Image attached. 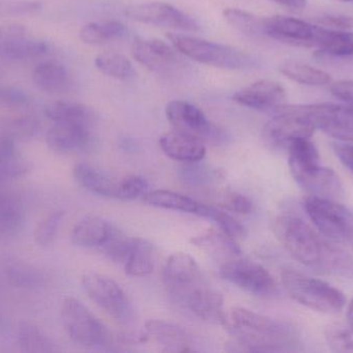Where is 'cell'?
Listing matches in <instances>:
<instances>
[{
  "instance_id": "obj_28",
  "label": "cell",
  "mask_w": 353,
  "mask_h": 353,
  "mask_svg": "<svg viewBox=\"0 0 353 353\" xmlns=\"http://www.w3.org/2000/svg\"><path fill=\"white\" fill-rule=\"evenodd\" d=\"M3 269L8 281L17 287L35 289L45 285L43 274L24 261L6 258L3 261Z\"/></svg>"
},
{
  "instance_id": "obj_40",
  "label": "cell",
  "mask_w": 353,
  "mask_h": 353,
  "mask_svg": "<svg viewBox=\"0 0 353 353\" xmlns=\"http://www.w3.org/2000/svg\"><path fill=\"white\" fill-rule=\"evenodd\" d=\"M223 17L230 26L245 35H254L261 33V19L250 12L239 8H225Z\"/></svg>"
},
{
  "instance_id": "obj_49",
  "label": "cell",
  "mask_w": 353,
  "mask_h": 353,
  "mask_svg": "<svg viewBox=\"0 0 353 353\" xmlns=\"http://www.w3.org/2000/svg\"><path fill=\"white\" fill-rule=\"evenodd\" d=\"M331 93L336 99L353 104V80H341L331 85Z\"/></svg>"
},
{
  "instance_id": "obj_18",
  "label": "cell",
  "mask_w": 353,
  "mask_h": 353,
  "mask_svg": "<svg viewBox=\"0 0 353 353\" xmlns=\"http://www.w3.org/2000/svg\"><path fill=\"white\" fill-rule=\"evenodd\" d=\"M294 178L308 193L309 196L341 201L345 195L339 176L333 170L323 167L321 164L309 168Z\"/></svg>"
},
{
  "instance_id": "obj_12",
  "label": "cell",
  "mask_w": 353,
  "mask_h": 353,
  "mask_svg": "<svg viewBox=\"0 0 353 353\" xmlns=\"http://www.w3.org/2000/svg\"><path fill=\"white\" fill-rule=\"evenodd\" d=\"M263 35L292 45L316 48L321 26L288 16H272L261 19Z\"/></svg>"
},
{
  "instance_id": "obj_42",
  "label": "cell",
  "mask_w": 353,
  "mask_h": 353,
  "mask_svg": "<svg viewBox=\"0 0 353 353\" xmlns=\"http://www.w3.org/2000/svg\"><path fill=\"white\" fill-rule=\"evenodd\" d=\"M63 217V211H55L39 222L34 231V240L39 246L48 247L54 242Z\"/></svg>"
},
{
  "instance_id": "obj_16",
  "label": "cell",
  "mask_w": 353,
  "mask_h": 353,
  "mask_svg": "<svg viewBox=\"0 0 353 353\" xmlns=\"http://www.w3.org/2000/svg\"><path fill=\"white\" fill-rule=\"evenodd\" d=\"M47 144L57 153H80L90 151L94 146V140L90 126L55 122L48 131Z\"/></svg>"
},
{
  "instance_id": "obj_24",
  "label": "cell",
  "mask_w": 353,
  "mask_h": 353,
  "mask_svg": "<svg viewBox=\"0 0 353 353\" xmlns=\"http://www.w3.org/2000/svg\"><path fill=\"white\" fill-rule=\"evenodd\" d=\"M191 242L212 256L217 257L218 259H225L224 263L238 258L242 253L240 247L236 245V240L230 238L222 231L212 230L203 236H195L191 240Z\"/></svg>"
},
{
  "instance_id": "obj_41",
  "label": "cell",
  "mask_w": 353,
  "mask_h": 353,
  "mask_svg": "<svg viewBox=\"0 0 353 353\" xmlns=\"http://www.w3.org/2000/svg\"><path fill=\"white\" fill-rule=\"evenodd\" d=\"M327 345L335 352H353V327L332 325L325 330Z\"/></svg>"
},
{
  "instance_id": "obj_33",
  "label": "cell",
  "mask_w": 353,
  "mask_h": 353,
  "mask_svg": "<svg viewBox=\"0 0 353 353\" xmlns=\"http://www.w3.org/2000/svg\"><path fill=\"white\" fill-rule=\"evenodd\" d=\"M280 72L290 80L309 86H323L331 84V75L325 70L300 61H286L280 68Z\"/></svg>"
},
{
  "instance_id": "obj_37",
  "label": "cell",
  "mask_w": 353,
  "mask_h": 353,
  "mask_svg": "<svg viewBox=\"0 0 353 353\" xmlns=\"http://www.w3.org/2000/svg\"><path fill=\"white\" fill-rule=\"evenodd\" d=\"M39 130V122L30 116H6L0 117V135L10 140L32 138Z\"/></svg>"
},
{
  "instance_id": "obj_23",
  "label": "cell",
  "mask_w": 353,
  "mask_h": 353,
  "mask_svg": "<svg viewBox=\"0 0 353 353\" xmlns=\"http://www.w3.org/2000/svg\"><path fill=\"white\" fill-rule=\"evenodd\" d=\"M123 265L125 273L132 277L150 275L155 265L154 246L144 238H132V244Z\"/></svg>"
},
{
  "instance_id": "obj_44",
  "label": "cell",
  "mask_w": 353,
  "mask_h": 353,
  "mask_svg": "<svg viewBox=\"0 0 353 353\" xmlns=\"http://www.w3.org/2000/svg\"><path fill=\"white\" fill-rule=\"evenodd\" d=\"M41 8V3L37 0H0V14L6 16L35 14Z\"/></svg>"
},
{
  "instance_id": "obj_22",
  "label": "cell",
  "mask_w": 353,
  "mask_h": 353,
  "mask_svg": "<svg viewBox=\"0 0 353 353\" xmlns=\"http://www.w3.org/2000/svg\"><path fill=\"white\" fill-rule=\"evenodd\" d=\"M147 337L153 338L169 352H190V338L179 325L159 319H151L145 325Z\"/></svg>"
},
{
  "instance_id": "obj_25",
  "label": "cell",
  "mask_w": 353,
  "mask_h": 353,
  "mask_svg": "<svg viewBox=\"0 0 353 353\" xmlns=\"http://www.w3.org/2000/svg\"><path fill=\"white\" fill-rule=\"evenodd\" d=\"M45 114L54 122H68L91 126L94 122L92 110L74 102H53L46 107Z\"/></svg>"
},
{
  "instance_id": "obj_20",
  "label": "cell",
  "mask_w": 353,
  "mask_h": 353,
  "mask_svg": "<svg viewBox=\"0 0 353 353\" xmlns=\"http://www.w3.org/2000/svg\"><path fill=\"white\" fill-rule=\"evenodd\" d=\"M72 173L77 182L92 194L107 198L120 199L121 178H115L86 163L77 164Z\"/></svg>"
},
{
  "instance_id": "obj_2",
  "label": "cell",
  "mask_w": 353,
  "mask_h": 353,
  "mask_svg": "<svg viewBox=\"0 0 353 353\" xmlns=\"http://www.w3.org/2000/svg\"><path fill=\"white\" fill-rule=\"evenodd\" d=\"M226 329L247 352H294L299 345L298 333L290 323L241 307L232 309Z\"/></svg>"
},
{
  "instance_id": "obj_35",
  "label": "cell",
  "mask_w": 353,
  "mask_h": 353,
  "mask_svg": "<svg viewBox=\"0 0 353 353\" xmlns=\"http://www.w3.org/2000/svg\"><path fill=\"white\" fill-rule=\"evenodd\" d=\"M24 221L20 203L0 192V238L14 236L21 229Z\"/></svg>"
},
{
  "instance_id": "obj_53",
  "label": "cell",
  "mask_w": 353,
  "mask_h": 353,
  "mask_svg": "<svg viewBox=\"0 0 353 353\" xmlns=\"http://www.w3.org/2000/svg\"><path fill=\"white\" fill-rule=\"evenodd\" d=\"M347 321L348 325L353 327V298L347 307Z\"/></svg>"
},
{
  "instance_id": "obj_1",
  "label": "cell",
  "mask_w": 353,
  "mask_h": 353,
  "mask_svg": "<svg viewBox=\"0 0 353 353\" xmlns=\"http://www.w3.org/2000/svg\"><path fill=\"white\" fill-rule=\"evenodd\" d=\"M274 232L292 258L319 274L350 276L353 259L335 242L296 216L276 218Z\"/></svg>"
},
{
  "instance_id": "obj_31",
  "label": "cell",
  "mask_w": 353,
  "mask_h": 353,
  "mask_svg": "<svg viewBox=\"0 0 353 353\" xmlns=\"http://www.w3.org/2000/svg\"><path fill=\"white\" fill-rule=\"evenodd\" d=\"M128 29L119 21L108 20L84 25L80 30V39L88 45H99L107 41L123 39Z\"/></svg>"
},
{
  "instance_id": "obj_52",
  "label": "cell",
  "mask_w": 353,
  "mask_h": 353,
  "mask_svg": "<svg viewBox=\"0 0 353 353\" xmlns=\"http://www.w3.org/2000/svg\"><path fill=\"white\" fill-rule=\"evenodd\" d=\"M120 147H121L122 151H125V153H134L137 149V143L136 141L132 140V139L123 138L120 141Z\"/></svg>"
},
{
  "instance_id": "obj_14",
  "label": "cell",
  "mask_w": 353,
  "mask_h": 353,
  "mask_svg": "<svg viewBox=\"0 0 353 353\" xmlns=\"http://www.w3.org/2000/svg\"><path fill=\"white\" fill-rule=\"evenodd\" d=\"M165 114L176 131L201 141H218L222 138L221 131L208 120L199 108L188 102H170L165 107Z\"/></svg>"
},
{
  "instance_id": "obj_19",
  "label": "cell",
  "mask_w": 353,
  "mask_h": 353,
  "mask_svg": "<svg viewBox=\"0 0 353 353\" xmlns=\"http://www.w3.org/2000/svg\"><path fill=\"white\" fill-rule=\"evenodd\" d=\"M118 231L110 222L99 216H87L72 228V242L79 248H103Z\"/></svg>"
},
{
  "instance_id": "obj_6",
  "label": "cell",
  "mask_w": 353,
  "mask_h": 353,
  "mask_svg": "<svg viewBox=\"0 0 353 353\" xmlns=\"http://www.w3.org/2000/svg\"><path fill=\"white\" fill-rule=\"evenodd\" d=\"M62 325L74 343L88 348H109L113 336L108 327L80 300L68 298L61 307Z\"/></svg>"
},
{
  "instance_id": "obj_29",
  "label": "cell",
  "mask_w": 353,
  "mask_h": 353,
  "mask_svg": "<svg viewBox=\"0 0 353 353\" xmlns=\"http://www.w3.org/2000/svg\"><path fill=\"white\" fill-rule=\"evenodd\" d=\"M288 166L292 178L321 164V158L310 138L298 139L288 146Z\"/></svg>"
},
{
  "instance_id": "obj_38",
  "label": "cell",
  "mask_w": 353,
  "mask_h": 353,
  "mask_svg": "<svg viewBox=\"0 0 353 353\" xmlns=\"http://www.w3.org/2000/svg\"><path fill=\"white\" fill-rule=\"evenodd\" d=\"M319 52L339 57L353 56V32L327 27Z\"/></svg>"
},
{
  "instance_id": "obj_51",
  "label": "cell",
  "mask_w": 353,
  "mask_h": 353,
  "mask_svg": "<svg viewBox=\"0 0 353 353\" xmlns=\"http://www.w3.org/2000/svg\"><path fill=\"white\" fill-rule=\"evenodd\" d=\"M273 1L290 10H301L306 6L307 0H273Z\"/></svg>"
},
{
  "instance_id": "obj_21",
  "label": "cell",
  "mask_w": 353,
  "mask_h": 353,
  "mask_svg": "<svg viewBox=\"0 0 353 353\" xmlns=\"http://www.w3.org/2000/svg\"><path fill=\"white\" fill-rule=\"evenodd\" d=\"M159 143L168 157L182 163L203 161L205 155L203 141L180 131L165 133L161 137Z\"/></svg>"
},
{
  "instance_id": "obj_4",
  "label": "cell",
  "mask_w": 353,
  "mask_h": 353,
  "mask_svg": "<svg viewBox=\"0 0 353 353\" xmlns=\"http://www.w3.org/2000/svg\"><path fill=\"white\" fill-rule=\"evenodd\" d=\"M163 283L168 294L189 310L211 290L194 259L185 253H176L168 259Z\"/></svg>"
},
{
  "instance_id": "obj_30",
  "label": "cell",
  "mask_w": 353,
  "mask_h": 353,
  "mask_svg": "<svg viewBox=\"0 0 353 353\" xmlns=\"http://www.w3.org/2000/svg\"><path fill=\"white\" fill-rule=\"evenodd\" d=\"M47 44L41 39L18 37L0 39V57L10 59H27L39 57L48 53Z\"/></svg>"
},
{
  "instance_id": "obj_50",
  "label": "cell",
  "mask_w": 353,
  "mask_h": 353,
  "mask_svg": "<svg viewBox=\"0 0 353 353\" xmlns=\"http://www.w3.org/2000/svg\"><path fill=\"white\" fill-rule=\"evenodd\" d=\"M26 37V28L21 24H6L0 26V39H18Z\"/></svg>"
},
{
  "instance_id": "obj_27",
  "label": "cell",
  "mask_w": 353,
  "mask_h": 353,
  "mask_svg": "<svg viewBox=\"0 0 353 353\" xmlns=\"http://www.w3.org/2000/svg\"><path fill=\"white\" fill-rule=\"evenodd\" d=\"M34 84L47 93H59L70 84V76L63 66L57 62L46 61L37 64L32 73Z\"/></svg>"
},
{
  "instance_id": "obj_11",
  "label": "cell",
  "mask_w": 353,
  "mask_h": 353,
  "mask_svg": "<svg viewBox=\"0 0 353 353\" xmlns=\"http://www.w3.org/2000/svg\"><path fill=\"white\" fill-rule=\"evenodd\" d=\"M274 116L263 130V139L273 149H286L298 139L311 138L315 128L294 111L290 105L274 110Z\"/></svg>"
},
{
  "instance_id": "obj_54",
  "label": "cell",
  "mask_w": 353,
  "mask_h": 353,
  "mask_svg": "<svg viewBox=\"0 0 353 353\" xmlns=\"http://www.w3.org/2000/svg\"><path fill=\"white\" fill-rule=\"evenodd\" d=\"M341 1L353 2V0H341Z\"/></svg>"
},
{
  "instance_id": "obj_15",
  "label": "cell",
  "mask_w": 353,
  "mask_h": 353,
  "mask_svg": "<svg viewBox=\"0 0 353 353\" xmlns=\"http://www.w3.org/2000/svg\"><path fill=\"white\" fill-rule=\"evenodd\" d=\"M132 53L137 61L159 74L172 72L182 64L176 50L161 39H134Z\"/></svg>"
},
{
  "instance_id": "obj_7",
  "label": "cell",
  "mask_w": 353,
  "mask_h": 353,
  "mask_svg": "<svg viewBox=\"0 0 353 353\" xmlns=\"http://www.w3.org/2000/svg\"><path fill=\"white\" fill-rule=\"evenodd\" d=\"M304 209L309 219L325 238L353 248V213L340 201L307 196Z\"/></svg>"
},
{
  "instance_id": "obj_17",
  "label": "cell",
  "mask_w": 353,
  "mask_h": 353,
  "mask_svg": "<svg viewBox=\"0 0 353 353\" xmlns=\"http://www.w3.org/2000/svg\"><path fill=\"white\" fill-rule=\"evenodd\" d=\"M232 99L236 103L250 109L274 111L284 105L286 93L280 83L265 79L236 91Z\"/></svg>"
},
{
  "instance_id": "obj_46",
  "label": "cell",
  "mask_w": 353,
  "mask_h": 353,
  "mask_svg": "<svg viewBox=\"0 0 353 353\" xmlns=\"http://www.w3.org/2000/svg\"><path fill=\"white\" fill-rule=\"evenodd\" d=\"M28 102L26 91L14 86H0V106L16 108Z\"/></svg>"
},
{
  "instance_id": "obj_13",
  "label": "cell",
  "mask_w": 353,
  "mask_h": 353,
  "mask_svg": "<svg viewBox=\"0 0 353 353\" xmlns=\"http://www.w3.org/2000/svg\"><path fill=\"white\" fill-rule=\"evenodd\" d=\"M126 16L137 22L179 30L194 32L201 29L199 23L192 17L165 2L134 4L126 8Z\"/></svg>"
},
{
  "instance_id": "obj_8",
  "label": "cell",
  "mask_w": 353,
  "mask_h": 353,
  "mask_svg": "<svg viewBox=\"0 0 353 353\" xmlns=\"http://www.w3.org/2000/svg\"><path fill=\"white\" fill-rule=\"evenodd\" d=\"M299 115L308 120L315 130L343 142H353V104L319 103L290 105Z\"/></svg>"
},
{
  "instance_id": "obj_43",
  "label": "cell",
  "mask_w": 353,
  "mask_h": 353,
  "mask_svg": "<svg viewBox=\"0 0 353 353\" xmlns=\"http://www.w3.org/2000/svg\"><path fill=\"white\" fill-rule=\"evenodd\" d=\"M149 184L142 176L125 175L121 178L120 200H134L139 197H144L148 193Z\"/></svg>"
},
{
  "instance_id": "obj_36",
  "label": "cell",
  "mask_w": 353,
  "mask_h": 353,
  "mask_svg": "<svg viewBox=\"0 0 353 353\" xmlns=\"http://www.w3.org/2000/svg\"><path fill=\"white\" fill-rule=\"evenodd\" d=\"M18 342L21 350L24 352L45 353L56 352L51 340L39 327L28 321H23L19 325Z\"/></svg>"
},
{
  "instance_id": "obj_9",
  "label": "cell",
  "mask_w": 353,
  "mask_h": 353,
  "mask_svg": "<svg viewBox=\"0 0 353 353\" xmlns=\"http://www.w3.org/2000/svg\"><path fill=\"white\" fill-rule=\"evenodd\" d=\"M82 285L89 298L112 318L122 325L134 321V307L130 298L112 278L90 271L83 276Z\"/></svg>"
},
{
  "instance_id": "obj_26",
  "label": "cell",
  "mask_w": 353,
  "mask_h": 353,
  "mask_svg": "<svg viewBox=\"0 0 353 353\" xmlns=\"http://www.w3.org/2000/svg\"><path fill=\"white\" fill-rule=\"evenodd\" d=\"M144 201L151 207L192 213L199 217L203 205V203L189 198L185 195L168 190H155L148 192L144 196Z\"/></svg>"
},
{
  "instance_id": "obj_47",
  "label": "cell",
  "mask_w": 353,
  "mask_h": 353,
  "mask_svg": "<svg viewBox=\"0 0 353 353\" xmlns=\"http://www.w3.org/2000/svg\"><path fill=\"white\" fill-rule=\"evenodd\" d=\"M319 24L325 25L327 28L338 30H348L353 28V17L344 15L323 14L316 19Z\"/></svg>"
},
{
  "instance_id": "obj_5",
  "label": "cell",
  "mask_w": 353,
  "mask_h": 353,
  "mask_svg": "<svg viewBox=\"0 0 353 353\" xmlns=\"http://www.w3.org/2000/svg\"><path fill=\"white\" fill-rule=\"evenodd\" d=\"M168 37L179 52L207 66L225 70H247L255 64L249 54L230 46L178 33H169Z\"/></svg>"
},
{
  "instance_id": "obj_48",
  "label": "cell",
  "mask_w": 353,
  "mask_h": 353,
  "mask_svg": "<svg viewBox=\"0 0 353 353\" xmlns=\"http://www.w3.org/2000/svg\"><path fill=\"white\" fill-rule=\"evenodd\" d=\"M332 146L338 159L353 173V144L342 141V142L333 143Z\"/></svg>"
},
{
  "instance_id": "obj_32",
  "label": "cell",
  "mask_w": 353,
  "mask_h": 353,
  "mask_svg": "<svg viewBox=\"0 0 353 353\" xmlns=\"http://www.w3.org/2000/svg\"><path fill=\"white\" fill-rule=\"evenodd\" d=\"M201 161L183 163L178 169V176L183 184L190 187L211 186L219 180H224L225 173L222 170L201 164Z\"/></svg>"
},
{
  "instance_id": "obj_3",
  "label": "cell",
  "mask_w": 353,
  "mask_h": 353,
  "mask_svg": "<svg viewBox=\"0 0 353 353\" xmlns=\"http://www.w3.org/2000/svg\"><path fill=\"white\" fill-rule=\"evenodd\" d=\"M281 281L286 292L296 302L311 310L333 315L341 312L345 307L346 298L343 292L302 271L290 267L284 269Z\"/></svg>"
},
{
  "instance_id": "obj_34",
  "label": "cell",
  "mask_w": 353,
  "mask_h": 353,
  "mask_svg": "<svg viewBox=\"0 0 353 353\" xmlns=\"http://www.w3.org/2000/svg\"><path fill=\"white\" fill-rule=\"evenodd\" d=\"M95 66L99 72L117 80H128L136 76V70L130 60L117 52H103L95 58Z\"/></svg>"
},
{
  "instance_id": "obj_10",
  "label": "cell",
  "mask_w": 353,
  "mask_h": 353,
  "mask_svg": "<svg viewBox=\"0 0 353 353\" xmlns=\"http://www.w3.org/2000/svg\"><path fill=\"white\" fill-rule=\"evenodd\" d=\"M220 275L236 287L256 296L271 298L278 294L277 283L265 267L240 257L222 263Z\"/></svg>"
},
{
  "instance_id": "obj_39",
  "label": "cell",
  "mask_w": 353,
  "mask_h": 353,
  "mask_svg": "<svg viewBox=\"0 0 353 353\" xmlns=\"http://www.w3.org/2000/svg\"><path fill=\"white\" fill-rule=\"evenodd\" d=\"M199 217L215 222L222 232L234 240H242L247 236L246 228L242 224L239 223L234 218L225 211H220L211 205L203 204Z\"/></svg>"
},
{
  "instance_id": "obj_45",
  "label": "cell",
  "mask_w": 353,
  "mask_h": 353,
  "mask_svg": "<svg viewBox=\"0 0 353 353\" xmlns=\"http://www.w3.org/2000/svg\"><path fill=\"white\" fill-rule=\"evenodd\" d=\"M220 205L234 213L248 215L252 211V202L248 197L236 192H224L220 196Z\"/></svg>"
}]
</instances>
